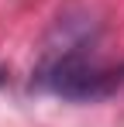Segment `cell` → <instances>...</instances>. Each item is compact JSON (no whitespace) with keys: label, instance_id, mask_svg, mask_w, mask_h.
Instances as JSON below:
<instances>
[{"label":"cell","instance_id":"6da1fadb","mask_svg":"<svg viewBox=\"0 0 124 127\" xmlns=\"http://www.w3.org/2000/svg\"><path fill=\"white\" fill-rule=\"evenodd\" d=\"M41 83H45V89H52L55 96L86 103V100L110 96V93L124 83V69L100 65L97 59L86 55L83 45H72V48H65V52L52 55V59L45 62Z\"/></svg>","mask_w":124,"mask_h":127}]
</instances>
